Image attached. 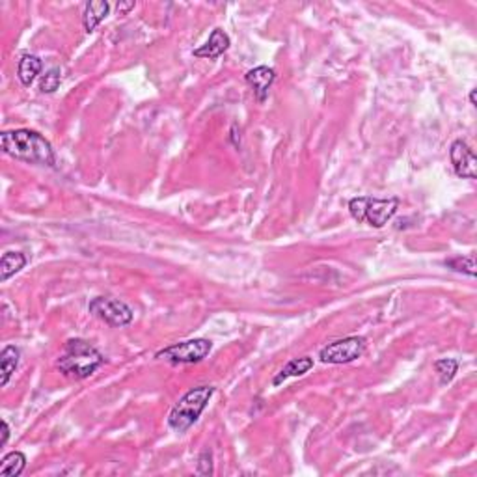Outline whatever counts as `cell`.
<instances>
[{
    "label": "cell",
    "mask_w": 477,
    "mask_h": 477,
    "mask_svg": "<svg viewBox=\"0 0 477 477\" xmlns=\"http://www.w3.org/2000/svg\"><path fill=\"white\" fill-rule=\"evenodd\" d=\"M367 341L362 336H349V338L338 339L322 347L319 353V360L322 364H332V366H341V364H350L358 360L366 353Z\"/></svg>",
    "instance_id": "obj_6"
},
{
    "label": "cell",
    "mask_w": 477,
    "mask_h": 477,
    "mask_svg": "<svg viewBox=\"0 0 477 477\" xmlns=\"http://www.w3.org/2000/svg\"><path fill=\"white\" fill-rule=\"evenodd\" d=\"M213 394H215L213 386H198L187 392L168 414V427L178 434L187 433L200 420L201 412L206 411Z\"/></svg>",
    "instance_id": "obj_3"
},
{
    "label": "cell",
    "mask_w": 477,
    "mask_h": 477,
    "mask_svg": "<svg viewBox=\"0 0 477 477\" xmlns=\"http://www.w3.org/2000/svg\"><path fill=\"white\" fill-rule=\"evenodd\" d=\"M434 371L440 377V384L446 386L455 378L457 371H459V362L455 358H442V360L434 362Z\"/></svg>",
    "instance_id": "obj_17"
},
{
    "label": "cell",
    "mask_w": 477,
    "mask_h": 477,
    "mask_svg": "<svg viewBox=\"0 0 477 477\" xmlns=\"http://www.w3.org/2000/svg\"><path fill=\"white\" fill-rule=\"evenodd\" d=\"M133 8H134V2H127V4H125V2H120V4H118V11H120L122 15L123 13H127L129 10H133Z\"/></svg>",
    "instance_id": "obj_22"
},
{
    "label": "cell",
    "mask_w": 477,
    "mask_h": 477,
    "mask_svg": "<svg viewBox=\"0 0 477 477\" xmlns=\"http://www.w3.org/2000/svg\"><path fill=\"white\" fill-rule=\"evenodd\" d=\"M27 261V255L22 252H6L0 259V282L4 283L11 276H15L17 272L24 269Z\"/></svg>",
    "instance_id": "obj_14"
},
{
    "label": "cell",
    "mask_w": 477,
    "mask_h": 477,
    "mask_svg": "<svg viewBox=\"0 0 477 477\" xmlns=\"http://www.w3.org/2000/svg\"><path fill=\"white\" fill-rule=\"evenodd\" d=\"M446 266H450L451 271L462 272L467 276H476V259L474 255H457V257H451V259H446Z\"/></svg>",
    "instance_id": "obj_18"
},
{
    "label": "cell",
    "mask_w": 477,
    "mask_h": 477,
    "mask_svg": "<svg viewBox=\"0 0 477 477\" xmlns=\"http://www.w3.org/2000/svg\"><path fill=\"white\" fill-rule=\"evenodd\" d=\"M8 439H10V425H8L6 420H2V439H0V448H4Z\"/></svg>",
    "instance_id": "obj_21"
},
{
    "label": "cell",
    "mask_w": 477,
    "mask_h": 477,
    "mask_svg": "<svg viewBox=\"0 0 477 477\" xmlns=\"http://www.w3.org/2000/svg\"><path fill=\"white\" fill-rule=\"evenodd\" d=\"M470 103H472V106H476V90L470 92Z\"/></svg>",
    "instance_id": "obj_23"
},
{
    "label": "cell",
    "mask_w": 477,
    "mask_h": 477,
    "mask_svg": "<svg viewBox=\"0 0 477 477\" xmlns=\"http://www.w3.org/2000/svg\"><path fill=\"white\" fill-rule=\"evenodd\" d=\"M88 311L101 321H105L108 327L120 328L133 321V310L125 302L111 297H95L88 304Z\"/></svg>",
    "instance_id": "obj_7"
},
{
    "label": "cell",
    "mask_w": 477,
    "mask_h": 477,
    "mask_svg": "<svg viewBox=\"0 0 477 477\" xmlns=\"http://www.w3.org/2000/svg\"><path fill=\"white\" fill-rule=\"evenodd\" d=\"M60 83H62L60 69H58V67H52V69H49V71L45 73L43 77H41V80H39V92H41V94H52V92L58 90Z\"/></svg>",
    "instance_id": "obj_19"
},
{
    "label": "cell",
    "mask_w": 477,
    "mask_h": 477,
    "mask_svg": "<svg viewBox=\"0 0 477 477\" xmlns=\"http://www.w3.org/2000/svg\"><path fill=\"white\" fill-rule=\"evenodd\" d=\"M27 467V457L21 451H11L0 462V477H17L21 476Z\"/></svg>",
    "instance_id": "obj_16"
},
{
    "label": "cell",
    "mask_w": 477,
    "mask_h": 477,
    "mask_svg": "<svg viewBox=\"0 0 477 477\" xmlns=\"http://www.w3.org/2000/svg\"><path fill=\"white\" fill-rule=\"evenodd\" d=\"M0 145L6 155L17 161L39 164V166H55L56 157L52 145L45 136L30 129H15L0 134Z\"/></svg>",
    "instance_id": "obj_1"
},
{
    "label": "cell",
    "mask_w": 477,
    "mask_h": 477,
    "mask_svg": "<svg viewBox=\"0 0 477 477\" xmlns=\"http://www.w3.org/2000/svg\"><path fill=\"white\" fill-rule=\"evenodd\" d=\"M215 468H213V455L211 451H204L200 457H198V468H196V474L198 476H213Z\"/></svg>",
    "instance_id": "obj_20"
},
{
    "label": "cell",
    "mask_w": 477,
    "mask_h": 477,
    "mask_svg": "<svg viewBox=\"0 0 477 477\" xmlns=\"http://www.w3.org/2000/svg\"><path fill=\"white\" fill-rule=\"evenodd\" d=\"M244 78H246V83L254 88L255 99L259 101V103H265L266 95H269V90H271L272 83L276 80V73H274L272 67L257 66L254 67V69H250Z\"/></svg>",
    "instance_id": "obj_9"
},
{
    "label": "cell",
    "mask_w": 477,
    "mask_h": 477,
    "mask_svg": "<svg viewBox=\"0 0 477 477\" xmlns=\"http://www.w3.org/2000/svg\"><path fill=\"white\" fill-rule=\"evenodd\" d=\"M229 45H232V41H229L228 34L224 32V30H220V28H215L211 36H209V39H207V43L204 45V47H200V49L194 50V56L196 58H209V60H215V58L222 56L224 52L229 49Z\"/></svg>",
    "instance_id": "obj_10"
},
{
    "label": "cell",
    "mask_w": 477,
    "mask_h": 477,
    "mask_svg": "<svg viewBox=\"0 0 477 477\" xmlns=\"http://www.w3.org/2000/svg\"><path fill=\"white\" fill-rule=\"evenodd\" d=\"M105 364V358L94 345H90L84 339H67L64 345L62 355L56 360V367L62 375H66L75 380L92 377L101 366Z\"/></svg>",
    "instance_id": "obj_2"
},
{
    "label": "cell",
    "mask_w": 477,
    "mask_h": 477,
    "mask_svg": "<svg viewBox=\"0 0 477 477\" xmlns=\"http://www.w3.org/2000/svg\"><path fill=\"white\" fill-rule=\"evenodd\" d=\"M111 11V4L105 2V0H94V2H88L86 8H84L83 15V24L86 32H94L95 28L99 27L101 21L108 15Z\"/></svg>",
    "instance_id": "obj_11"
},
{
    "label": "cell",
    "mask_w": 477,
    "mask_h": 477,
    "mask_svg": "<svg viewBox=\"0 0 477 477\" xmlns=\"http://www.w3.org/2000/svg\"><path fill=\"white\" fill-rule=\"evenodd\" d=\"M311 367H313V358H310V356L294 358V360L287 362V364L282 367V371L278 373L276 377L272 378V384H274V386H280V384L285 383L287 378L306 375V373L310 371Z\"/></svg>",
    "instance_id": "obj_12"
},
{
    "label": "cell",
    "mask_w": 477,
    "mask_h": 477,
    "mask_svg": "<svg viewBox=\"0 0 477 477\" xmlns=\"http://www.w3.org/2000/svg\"><path fill=\"white\" fill-rule=\"evenodd\" d=\"M41 73V60L38 56L34 55H24L19 60V67H17V77L21 80L22 86L30 88L34 84V80L38 78V75Z\"/></svg>",
    "instance_id": "obj_13"
},
{
    "label": "cell",
    "mask_w": 477,
    "mask_h": 477,
    "mask_svg": "<svg viewBox=\"0 0 477 477\" xmlns=\"http://www.w3.org/2000/svg\"><path fill=\"white\" fill-rule=\"evenodd\" d=\"M451 164L453 170L459 178L462 179H476L477 178V159L474 155L472 148L462 142V140H455L451 144L450 150Z\"/></svg>",
    "instance_id": "obj_8"
},
{
    "label": "cell",
    "mask_w": 477,
    "mask_h": 477,
    "mask_svg": "<svg viewBox=\"0 0 477 477\" xmlns=\"http://www.w3.org/2000/svg\"><path fill=\"white\" fill-rule=\"evenodd\" d=\"M397 209H399L397 198L378 200V198L360 196V198H353L349 201L350 217L358 224H369L371 228L377 229L384 228L395 217Z\"/></svg>",
    "instance_id": "obj_4"
},
{
    "label": "cell",
    "mask_w": 477,
    "mask_h": 477,
    "mask_svg": "<svg viewBox=\"0 0 477 477\" xmlns=\"http://www.w3.org/2000/svg\"><path fill=\"white\" fill-rule=\"evenodd\" d=\"M19 358H21V353H19L17 347H13V345L4 347L2 355H0V371H2V380H0V386H2V388L8 386L11 375L15 373L17 366H19Z\"/></svg>",
    "instance_id": "obj_15"
},
{
    "label": "cell",
    "mask_w": 477,
    "mask_h": 477,
    "mask_svg": "<svg viewBox=\"0 0 477 477\" xmlns=\"http://www.w3.org/2000/svg\"><path fill=\"white\" fill-rule=\"evenodd\" d=\"M213 349V343L206 338L187 339L173 343L166 349L159 350L155 355L157 360H164L168 364H198L206 360Z\"/></svg>",
    "instance_id": "obj_5"
}]
</instances>
